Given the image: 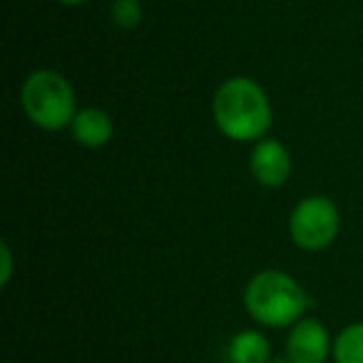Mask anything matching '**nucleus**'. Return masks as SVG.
Returning <instances> with one entry per match:
<instances>
[{
    "label": "nucleus",
    "mask_w": 363,
    "mask_h": 363,
    "mask_svg": "<svg viewBox=\"0 0 363 363\" xmlns=\"http://www.w3.org/2000/svg\"><path fill=\"white\" fill-rule=\"evenodd\" d=\"M217 130L234 142H259L272 127V102L252 77H229L212 100Z\"/></svg>",
    "instance_id": "f257e3e1"
},
{
    "label": "nucleus",
    "mask_w": 363,
    "mask_h": 363,
    "mask_svg": "<svg viewBox=\"0 0 363 363\" xmlns=\"http://www.w3.org/2000/svg\"><path fill=\"white\" fill-rule=\"evenodd\" d=\"M244 306L262 326L284 328L301 321L306 308L311 306V298L291 274L264 269L249 279L244 289Z\"/></svg>",
    "instance_id": "f03ea898"
},
{
    "label": "nucleus",
    "mask_w": 363,
    "mask_h": 363,
    "mask_svg": "<svg viewBox=\"0 0 363 363\" xmlns=\"http://www.w3.org/2000/svg\"><path fill=\"white\" fill-rule=\"evenodd\" d=\"M21 105L28 120L45 132H57L72 125L77 100L72 85L55 70H35L21 90Z\"/></svg>",
    "instance_id": "7ed1b4c3"
},
{
    "label": "nucleus",
    "mask_w": 363,
    "mask_h": 363,
    "mask_svg": "<svg viewBox=\"0 0 363 363\" xmlns=\"http://www.w3.org/2000/svg\"><path fill=\"white\" fill-rule=\"evenodd\" d=\"M338 229H341L338 207L321 194L301 199L289 217L291 242L303 252H321L331 247L338 237Z\"/></svg>",
    "instance_id": "20e7f679"
},
{
    "label": "nucleus",
    "mask_w": 363,
    "mask_h": 363,
    "mask_svg": "<svg viewBox=\"0 0 363 363\" xmlns=\"http://www.w3.org/2000/svg\"><path fill=\"white\" fill-rule=\"evenodd\" d=\"M333 341L318 318H301L286 338V356L291 363H326Z\"/></svg>",
    "instance_id": "39448f33"
},
{
    "label": "nucleus",
    "mask_w": 363,
    "mask_h": 363,
    "mask_svg": "<svg viewBox=\"0 0 363 363\" xmlns=\"http://www.w3.org/2000/svg\"><path fill=\"white\" fill-rule=\"evenodd\" d=\"M249 169L262 187L279 189L291 177V155L279 140H259L249 155Z\"/></svg>",
    "instance_id": "423d86ee"
},
{
    "label": "nucleus",
    "mask_w": 363,
    "mask_h": 363,
    "mask_svg": "<svg viewBox=\"0 0 363 363\" xmlns=\"http://www.w3.org/2000/svg\"><path fill=\"white\" fill-rule=\"evenodd\" d=\"M70 132H72V140L80 147L100 150L115 135V122L100 107H82V110H77L75 120H72Z\"/></svg>",
    "instance_id": "0eeeda50"
},
{
    "label": "nucleus",
    "mask_w": 363,
    "mask_h": 363,
    "mask_svg": "<svg viewBox=\"0 0 363 363\" xmlns=\"http://www.w3.org/2000/svg\"><path fill=\"white\" fill-rule=\"evenodd\" d=\"M272 358V346L267 336L254 328L239 331L229 343V361L232 363H269Z\"/></svg>",
    "instance_id": "6e6552de"
},
{
    "label": "nucleus",
    "mask_w": 363,
    "mask_h": 363,
    "mask_svg": "<svg viewBox=\"0 0 363 363\" xmlns=\"http://www.w3.org/2000/svg\"><path fill=\"white\" fill-rule=\"evenodd\" d=\"M336 363H363V321L346 326L333 341Z\"/></svg>",
    "instance_id": "1a4fd4ad"
},
{
    "label": "nucleus",
    "mask_w": 363,
    "mask_h": 363,
    "mask_svg": "<svg viewBox=\"0 0 363 363\" xmlns=\"http://www.w3.org/2000/svg\"><path fill=\"white\" fill-rule=\"evenodd\" d=\"M110 16L117 28H135L142 21L140 0H115Z\"/></svg>",
    "instance_id": "9d476101"
},
{
    "label": "nucleus",
    "mask_w": 363,
    "mask_h": 363,
    "mask_svg": "<svg viewBox=\"0 0 363 363\" xmlns=\"http://www.w3.org/2000/svg\"><path fill=\"white\" fill-rule=\"evenodd\" d=\"M0 286H8L11 284V274H13V252L11 244L3 242L0 244Z\"/></svg>",
    "instance_id": "9b49d317"
},
{
    "label": "nucleus",
    "mask_w": 363,
    "mask_h": 363,
    "mask_svg": "<svg viewBox=\"0 0 363 363\" xmlns=\"http://www.w3.org/2000/svg\"><path fill=\"white\" fill-rule=\"evenodd\" d=\"M57 3H65V6H80V3H87V0H57Z\"/></svg>",
    "instance_id": "f8f14e48"
},
{
    "label": "nucleus",
    "mask_w": 363,
    "mask_h": 363,
    "mask_svg": "<svg viewBox=\"0 0 363 363\" xmlns=\"http://www.w3.org/2000/svg\"><path fill=\"white\" fill-rule=\"evenodd\" d=\"M274 363H291V361H274Z\"/></svg>",
    "instance_id": "ddd939ff"
},
{
    "label": "nucleus",
    "mask_w": 363,
    "mask_h": 363,
    "mask_svg": "<svg viewBox=\"0 0 363 363\" xmlns=\"http://www.w3.org/2000/svg\"><path fill=\"white\" fill-rule=\"evenodd\" d=\"M6 363H11V361H6Z\"/></svg>",
    "instance_id": "4468645a"
}]
</instances>
